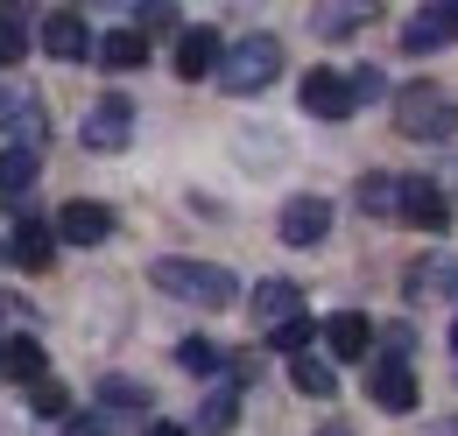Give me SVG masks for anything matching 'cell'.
<instances>
[{
	"mask_svg": "<svg viewBox=\"0 0 458 436\" xmlns=\"http://www.w3.org/2000/svg\"><path fill=\"white\" fill-rule=\"evenodd\" d=\"M296 99H303L310 120H352V113H360V92H352V78H345V71H310Z\"/></svg>",
	"mask_w": 458,
	"mask_h": 436,
	"instance_id": "5",
	"label": "cell"
},
{
	"mask_svg": "<svg viewBox=\"0 0 458 436\" xmlns=\"http://www.w3.org/2000/svg\"><path fill=\"white\" fill-rule=\"evenodd\" d=\"M233 423H240V394H233V387H212L205 408H198V436H226Z\"/></svg>",
	"mask_w": 458,
	"mask_h": 436,
	"instance_id": "21",
	"label": "cell"
},
{
	"mask_svg": "<svg viewBox=\"0 0 458 436\" xmlns=\"http://www.w3.org/2000/svg\"><path fill=\"white\" fill-rule=\"evenodd\" d=\"M458 36V7H423L409 29H402V50H416V56H430V50H445Z\"/></svg>",
	"mask_w": 458,
	"mask_h": 436,
	"instance_id": "12",
	"label": "cell"
},
{
	"mask_svg": "<svg viewBox=\"0 0 458 436\" xmlns=\"http://www.w3.org/2000/svg\"><path fill=\"white\" fill-rule=\"evenodd\" d=\"M134 14H141V36H148V29H176V7H170V0H148V7H134Z\"/></svg>",
	"mask_w": 458,
	"mask_h": 436,
	"instance_id": "29",
	"label": "cell"
},
{
	"mask_svg": "<svg viewBox=\"0 0 458 436\" xmlns=\"http://www.w3.org/2000/svg\"><path fill=\"white\" fill-rule=\"evenodd\" d=\"M36 148H0V197L7 205H29V190H36Z\"/></svg>",
	"mask_w": 458,
	"mask_h": 436,
	"instance_id": "16",
	"label": "cell"
},
{
	"mask_svg": "<svg viewBox=\"0 0 458 436\" xmlns=\"http://www.w3.org/2000/svg\"><path fill=\"white\" fill-rule=\"evenodd\" d=\"M395 134H409V141H452L458 99L445 85H402L395 92Z\"/></svg>",
	"mask_w": 458,
	"mask_h": 436,
	"instance_id": "2",
	"label": "cell"
},
{
	"mask_svg": "<svg viewBox=\"0 0 458 436\" xmlns=\"http://www.w3.org/2000/svg\"><path fill=\"white\" fill-rule=\"evenodd\" d=\"M99 56H106L114 71H134V63H148V36H141V29H114V36L99 43Z\"/></svg>",
	"mask_w": 458,
	"mask_h": 436,
	"instance_id": "24",
	"label": "cell"
},
{
	"mask_svg": "<svg viewBox=\"0 0 458 436\" xmlns=\"http://www.w3.org/2000/svg\"><path fill=\"white\" fill-rule=\"evenodd\" d=\"M21 113H29V106H21V99H14L7 85H0V127H7V120H21Z\"/></svg>",
	"mask_w": 458,
	"mask_h": 436,
	"instance_id": "31",
	"label": "cell"
},
{
	"mask_svg": "<svg viewBox=\"0 0 458 436\" xmlns=\"http://www.w3.org/2000/svg\"><path fill=\"white\" fill-rule=\"evenodd\" d=\"M402 296L409 303H430V296H458V261L452 254H423L402 268Z\"/></svg>",
	"mask_w": 458,
	"mask_h": 436,
	"instance_id": "9",
	"label": "cell"
},
{
	"mask_svg": "<svg viewBox=\"0 0 458 436\" xmlns=\"http://www.w3.org/2000/svg\"><path fill=\"white\" fill-rule=\"evenodd\" d=\"M43 50L57 56V63H85L99 43H92V29H85L78 14H50V21H43Z\"/></svg>",
	"mask_w": 458,
	"mask_h": 436,
	"instance_id": "11",
	"label": "cell"
},
{
	"mask_svg": "<svg viewBox=\"0 0 458 436\" xmlns=\"http://www.w3.org/2000/svg\"><path fill=\"white\" fill-rule=\"evenodd\" d=\"M99 401H106L114 415H148V387H141V381H120V373L99 381Z\"/></svg>",
	"mask_w": 458,
	"mask_h": 436,
	"instance_id": "22",
	"label": "cell"
},
{
	"mask_svg": "<svg viewBox=\"0 0 458 436\" xmlns=\"http://www.w3.org/2000/svg\"><path fill=\"white\" fill-rule=\"evenodd\" d=\"M29 408H36V415H43V423H57L64 408H71V394H64L57 381H36V387H29Z\"/></svg>",
	"mask_w": 458,
	"mask_h": 436,
	"instance_id": "28",
	"label": "cell"
},
{
	"mask_svg": "<svg viewBox=\"0 0 458 436\" xmlns=\"http://www.w3.org/2000/svg\"><path fill=\"white\" fill-rule=\"evenodd\" d=\"M402 218L423 225V232H445V225H452V197H445L437 183H402Z\"/></svg>",
	"mask_w": 458,
	"mask_h": 436,
	"instance_id": "13",
	"label": "cell"
},
{
	"mask_svg": "<svg viewBox=\"0 0 458 436\" xmlns=\"http://www.w3.org/2000/svg\"><path fill=\"white\" fill-rule=\"evenodd\" d=\"M289 387H296V394H310V401H332V394H339V373H332L325 359H310V352H303V359H289Z\"/></svg>",
	"mask_w": 458,
	"mask_h": 436,
	"instance_id": "20",
	"label": "cell"
},
{
	"mask_svg": "<svg viewBox=\"0 0 458 436\" xmlns=\"http://www.w3.org/2000/svg\"><path fill=\"white\" fill-rule=\"evenodd\" d=\"M7 239H14V261H21L29 274H43L50 261H57V225H36V218H29V225L7 232Z\"/></svg>",
	"mask_w": 458,
	"mask_h": 436,
	"instance_id": "17",
	"label": "cell"
},
{
	"mask_svg": "<svg viewBox=\"0 0 458 436\" xmlns=\"http://www.w3.org/2000/svg\"><path fill=\"white\" fill-rule=\"evenodd\" d=\"M318 436H352V430H345V423H325V430H318Z\"/></svg>",
	"mask_w": 458,
	"mask_h": 436,
	"instance_id": "34",
	"label": "cell"
},
{
	"mask_svg": "<svg viewBox=\"0 0 458 436\" xmlns=\"http://www.w3.org/2000/svg\"><path fill=\"white\" fill-rule=\"evenodd\" d=\"M176 366H183V373H219L226 352H219L212 338H183V345H176Z\"/></svg>",
	"mask_w": 458,
	"mask_h": 436,
	"instance_id": "25",
	"label": "cell"
},
{
	"mask_svg": "<svg viewBox=\"0 0 458 436\" xmlns=\"http://www.w3.org/2000/svg\"><path fill=\"white\" fill-rule=\"evenodd\" d=\"M0 261H14V239H0Z\"/></svg>",
	"mask_w": 458,
	"mask_h": 436,
	"instance_id": "35",
	"label": "cell"
},
{
	"mask_svg": "<svg viewBox=\"0 0 458 436\" xmlns=\"http://www.w3.org/2000/svg\"><path fill=\"white\" fill-rule=\"evenodd\" d=\"M134 141V99L127 92H106V99H92L85 113V148H99V155H120Z\"/></svg>",
	"mask_w": 458,
	"mask_h": 436,
	"instance_id": "4",
	"label": "cell"
},
{
	"mask_svg": "<svg viewBox=\"0 0 458 436\" xmlns=\"http://www.w3.org/2000/svg\"><path fill=\"white\" fill-rule=\"evenodd\" d=\"M148 436H183V430H176V423H156V430H148Z\"/></svg>",
	"mask_w": 458,
	"mask_h": 436,
	"instance_id": "33",
	"label": "cell"
},
{
	"mask_svg": "<svg viewBox=\"0 0 458 436\" xmlns=\"http://www.w3.org/2000/svg\"><path fill=\"white\" fill-rule=\"evenodd\" d=\"M352 205H360V218H395L402 212V183L395 176H360V190H352Z\"/></svg>",
	"mask_w": 458,
	"mask_h": 436,
	"instance_id": "19",
	"label": "cell"
},
{
	"mask_svg": "<svg viewBox=\"0 0 458 436\" xmlns=\"http://www.w3.org/2000/svg\"><path fill=\"white\" fill-rule=\"evenodd\" d=\"M452 352H458V324H452Z\"/></svg>",
	"mask_w": 458,
	"mask_h": 436,
	"instance_id": "36",
	"label": "cell"
},
{
	"mask_svg": "<svg viewBox=\"0 0 458 436\" xmlns=\"http://www.w3.org/2000/svg\"><path fill=\"white\" fill-rule=\"evenodd\" d=\"M29 56V7H0V71Z\"/></svg>",
	"mask_w": 458,
	"mask_h": 436,
	"instance_id": "23",
	"label": "cell"
},
{
	"mask_svg": "<svg viewBox=\"0 0 458 436\" xmlns=\"http://www.w3.org/2000/svg\"><path fill=\"white\" fill-rule=\"evenodd\" d=\"M296 296H303V289H296V281H283V274H268V281H254V317H261V324H296V317H303V310H296Z\"/></svg>",
	"mask_w": 458,
	"mask_h": 436,
	"instance_id": "14",
	"label": "cell"
},
{
	"mask_svg": "<svg viewBox=\"0 0 458 436\" xmlns=\"http://www.w3.org/2000/svg\"><path fill=\"white\" fill-rule=\"evenodd\" d=\"M310 338H325V324H310V317H296V324L268 331V345H276V352H289V359H303V345H310Z\"/></svg>",
	"mask_w": 458,
	"mask_h": 436,
	"instance_id": "26",
	"label": "cell"
},
{
	"mask_svg": "<svg viewBox=\"0 0 458 436\" xmlns=\"http://www.w3.org/2000/svg\"><path fill=\"white\" fill-rule=\"evenodd\" d=\"M276 71H283V43H276V36H247V43H233V50H226L219 92L254 99V92H268V85H276Z\"/></svg>",
	"mask_w": 458,
	"mask_h": 436,
	"instance_id": "3",
	"label": "cell"
},
{
	"mask_svg": "<svg viewBox=\"0 0 458 436\" xmlns=\"http://www.w3.org/2000/svg\"><path fill=\"white\" fill-rule=\"evenodd\" d=\"M0 345H7V338H0Z\"/></svg>",
	"mask_w": 458,
	"mask_h": 436,
	"instance_id": "38",
	"label": "cell"
},
{
	"mask_svg": "<svg viewBox=\"0 0 458 436\" xmlns=\"http://www.w3.org/2000/svg\"><path fill=\"white\" fill-rule=\"evenodd\" d=\"M276 232H283V247H318V239L332 232V197H318V190L289 197L283 218H276Z\"/></svg>",
	"mask_w": 458,
	"mask_h": 436,
	"instance_id": "7",
	"label": "cell"
},
{
	"mask_svg": "<svg viewBox=\"0 0 458 436\" xmlns=\"http://www.w3.org/2000/svg\"><path fill=\"white\" fill-rule=\"evenodd\" d=\"M148 281H156L163 296H176V303H205V310L240 303V281H233L219 261H176V254H163V261L148 268Z\"/></svg>",
	"mask_w": 458,
	"mask_h": 436,
	"instance_id": "1",
	"label": "cell"
},
{
	"mask_svg": "<svg viewBox=\"0 0 458 436\" xmlns=\"http://www.w3.org/2000/svg\"><path fill=\"white\" fill-rule=\"evenodd\" d=\"M367 394H374V408L409 415V408H416V373H409V359H402V352H381V359L367 366Z\"/></svg>",
	"mask_w": 458,
	"mask_h": 436,
	"instance_id": "6",
	"label": "cell"
},
{
	"mask_svg": "<svg viewBox=\"0 0 458 436\" xmlns=\"http://www.w3.org/2000/svg\"><path fill=\"white\" fill-rule=\"evenodd\" d=\"M85 436H99V430H85Z\"/></svg>",
	"mask_w": 458,
	"mask_h": 436,
	"instance_id": "37",
	"label": "cell"
},
{
	"mask_svg": "<svg viewBox=\"0 0 458 436\" xmlns=\"http://www.w3.org/2000/svg\"><path fill=\"white\" fill-rule=\"evenodd\" d=\"M430 436H458V415H445V423H430Z\"/></svg>",
	"mask_w": 458,
	"mask_h": 436,
	"instance_id": "32",
	"label": "cell"
},
{
	"mask_svg": "<svg viewBox=\"0 0 458 436\" xmlns=\"http://www.w3.org/2000/svg\"><path fill=\"white\" fill-rule=\"evenodd\" d=\"M57 239H71V247H106L114 239V212L92 205V197H71L57 212Z\"/></svg>",
	"mask_w": 458,
	"mask_h": 436,
	"instance_id": "8",
	"label": "cell"
},
{
	"mask_svg": "<svg viewBox=\"0 0 458 436\" xmlns=\"http://www.w3.org/2000/svg\"><path fill=\"white\" fill-rule=\"evenodd\" d=\"M219 71H226L219 29H183L176 36V78H219Z\"/></svg>",
	"mask_w": 458,
	"mask_h": 436,
	"instance_id": "10",
	"label": "cell"
},
{
	"mask_svg": "<svg viewBox=\"0 0 458 436\" xmlns=\"http://www.w3.org/2000/svg\"><path fill=\"white\" fill-rule=\"evenodd\" d=\"M325 345H332V359H367L374 324H367L360 310H339V317H325Z\"/></svg>",
	"mask_w": 458,
	"mask_h": 436,
	"instance_id": "15",
	"label": "cell"
},
{
	"mask_svg": "<svg viewBox=\"0 0 458 436\" xmlns=\"http://www.w3.org/2000/svg\"><path fill=\"white\" fill-rule=\"evenodd\" d=\"M374 14L367 7H318V36H352V29H367Z\"/></svg>",
	"mask_w": 458,
	"mask_h": 436,
	"instance_id": "27",
	"label": "cell"
},
{
	"mask_svg": "<svg viewBox=\"0 0 458 436\" xmlns=\"http://www.w3.org/2000/svg\"><path fill=\"white\" fill-rule=\"evenodd\" d=\"M43 366H50V352H43L36 338H7V345H0V373H7V381L36 387V381H43Z\"/></svg>",
	"mask_w": 458,
	"mask_h": 436,
	"instance_id": "18",
	"label": "cell"
},
{
	"mask_svg": "<svg viewBox=\"0 0 458 436\" xmlns=\"http://www.w3.org/2000/svg\"><path fill=\"white\" fill-rule=\"evenodd\" d=\"M345 78H352V92H360V106H367V99H381V71H345Z\"/></svg>",
	"mask_w": 458,
	"mask_h": 436,
	"instance_id": "30",
	"label": "cell"
}]
</instances>
